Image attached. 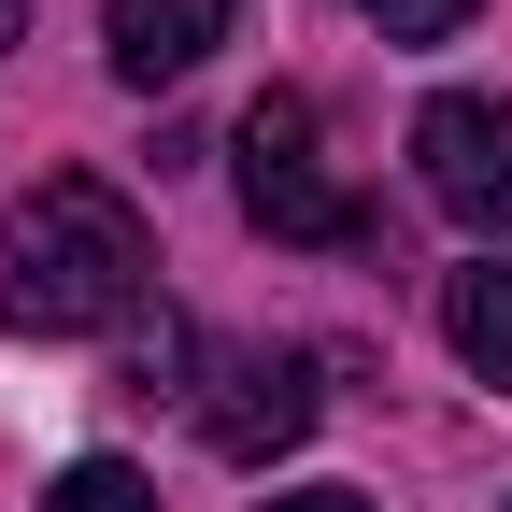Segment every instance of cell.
<instances>
[{"mask_svg":"<svg viewBox=\"0 0 512 512\" xmlns=\"http://www.w3.org/2000/svg\"><path fill=\"white\" fill-rule=\"evenodd\" d=\"M143 271H157L143 214H128L100 171H43L15 200V242H0V328H15V342L128 328V313H143Z\"/></svg>","mask_w":512,"mask_h":512,"instance_id":"cell-1","label":"cell"},{"mask_svg":"<svg viewBox=\"0 0 512 512\" xmlns=\"http://www.w3.org/2000/svg\"><path fill=\"white\" fill-rule=\"evenodd\" d=\"M228 171H242V214L271 228V242H370V214L328 185V157H313V100L299 86H271V100L242 114V157Z\"/></svg>","mask_w":512,"mask_h":512,"instance_id":"cell-2","label":"cell"},{"mask_svg":"<svg viewBox=\"0 0 512 512\" xmlns=\"http://www.w3.org/2000/svg\"><path fill=\"white\" fill-rule=\"evenodd\" d=\"M413 171H427V200L456 214L470 242H512V100L441 86V100L413 114Z\"/></svg>","mask_w":512,"mask_h":512,"instance_id":"cell-3","label":"cell"},{"mask_svg":"<svg viewBox=\"0 0 512 512\" xmlns=\"http://www.w3.org/2000/svg\"><path fill=\"white\" fill-rule=\"evenodd\" d=\"M313 356L299 342H242V356H214V384H200V441L228 470H271L285 441H313Z\"/></svg>","mask_w":512,"mask_h":512,"instance_id":"cell-4","label":"cell"},{"mask_svg":"<svg viewBox=\"0 0 512 512\" xmlns=\"http://www.w3.org/2000/svg\"><path fill=\"white\" fill-rule=\"evenodd\" d=\"M228 15L242 0H100V57H114V86H185L228 43Z\"/></svg>","mask_w":512,"mask_h":512,"instance_id":"cell-5","label":"cell"},{"mask_svg":"<svg viewBox=\"0 0 512 512\" xmlns=\"http://www.w3.org/2000/svg\"><path fill=\"white\" fill-rule=\"evenodd\" d=\"M441 342L512 399V271H498V256H484V271H441Z\"/></svg>","mask_w":512,"mask_h":512,"instance_id":"cell-6","label":"cell"},{"mask_svg":"<svg viewBox=\"0 0 512 512\" xmlns=\"http://www.w3.org/2000/svg\"><path fill=\"white\" fill-rule=\"evenodd\" d=\"M43 512H157V484L128 470V456H72V470L43 484Z\"/></svg>","mask_w":512,"mask_h":512,"instance_id":"cell-7","label":"cell"},{"mask_svg":"<svg viewBox=\"0 0 512 512\" xmlns=\"http://www.w3.org/2000/svg\"><path fill=\"white\" fill-rule=\"evenodd\" d=\"M470 15H484V0H370V29H384V43H456Z\"/></svg>","mask_w":512,"mask_h":512,"instance_id":"cell-8","label":"cell"},{"mask_svg":"<svg viewBox=\"0 0 512 512\" xmlns=\"http://www.w3.org/2000/svg\"><path fill=\"white\" fill-rule=\"evenodd\" d=\"M171 370H185V328H171V313H157V328H143V342H128V384H143V399H157V384H171Z\"/></svg>","mask_w":512,"mask_h":512,"instance_id":"cell-9","label":"cell"},{"mask_svg":"<svg viewBox=\"0 0 512 512\" xmlns=\"http://www.w3.org/2000/svg\"><path fill=\"white\" fill-rule=\"evenodd\" d=\"M271 512H370L356 484H299V498H271Z\"/></svg>","mask_w":512,"mask_h":512,"instance_id":"cell-10","label":"cell"},{"mask_svg":"<svg viewBox=\"0 0 512 512\" xmlns=\"http://www.w3.org/2000/svg\"><path fill=\"white\" fill-rule=\"evenodd\" d=\"M0 43H29V0H0Z\"/></svg>","mask_w":512,"mask_h":512,"instance_id":"cell-11","label":"cell"}]
</instances>
